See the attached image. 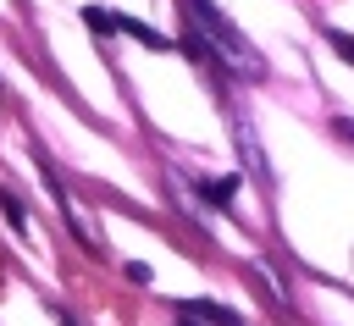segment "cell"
<instances>
[{
    "mask_svg": "<svg viewBox=\"0 0 354 326\" xmlns=\"http://www.w3.org/2000/svg\"><path fill=\"white\" fill-rule=\"evenodd\" d=\"M183 6H188V11L199 17V28H205V33H210V39L221 44V55H227V61H238V72L260 77V55H254V50H243V39H238V33H232V28L221 22V11H216L210 0H183Z\"/></svg>",
    "mask_w": 354,
    "mask_h": 326,
    "instance_id": "obj_1",
    "label": "cell"
},
{
    "mask_svg": "<svg viewBox=\"0 0 354 326\" xmlns=\"http://www.w3.org/2000/svg\"><path fill=\"white\" fill-rule=\"evenodd\" d=\"M188 315H199V320H216V326H243L232 309H221V304H188Z\"/></svg>",
    "mask_w": 354,
    "mask_h": 326,
    "instance_id": "obj_2",
    "label": "cell"
},
{
    "mask_svg": "<svg viewBox=\"0 0 354 326\" xmlns=\"http://www.w3.org/2000/svg\"><path fill=\"white\" fill-rule=\"evenodd\" d=\"M326 44H332V50H337L343 61H354V39H348V33H337V28H326Z\"/></svg>",
    "mask_w": 354,
    "mask_h": 326,
    "instance_id": "obj_3",
    "label": "cell"
},
{
    "mask_svg": "<svg viewBox=\"0 0 354 326\" xmlns=\"http://www.w3.org/2000/svg\"><path fill=\"white\" fill-rule=\"evenodd\" d=\"M0 210H6V215H11V227H17V232H22V227H28V215H22V204H17V199H11V193H0Z\"/></svg>",
    "mask_w": 354,
    "mask_h": 326,
    "instance_id": "obj_4",
    "label": "cell"
},
{
    "mask_svg": "<svg viewBox=\"0 0 354 326\" xmlns=\"http://www.w3.org/2000/svg\"><path fill=\"white\" fill-rule=\"evenodd\" d=\"M332 133H337V138H348V144H354V122H343V116H337V122H332Z\"/></svg>",
    "mask_w": 354,
    "mask_h": 326,
    "instance_id": "obj_5",
    "label": "cell"
},
{
    "mask_svg": "<svg viewBox=\"0 0 354 326\" xmlns=\"http://www.w3.org/2000/svg\"><path fill=\"white\" fill-rule=\"evenodd\" d=\"M183 326H194V320H183Z\"/></svg>",
    "mask_w": 354,
    "mask_h": 326,
    "instance_id": "obj_6",
    "label": "cell"
}]
</instances>
